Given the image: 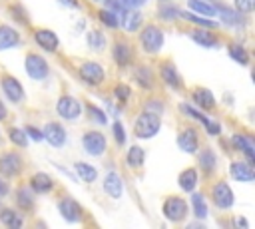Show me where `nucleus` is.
<instances>
[{"mask_svg":"<svg viewBox=\"0 0 255 229\" xmlns=\"http://www.w3.org/2000/svg\"><path fill=\"white\" fill-rule=\"evenodd\" d=\"M133 131L139 139H149L159 131V115L153 112H143L133 125Z\"/></svg>","mask_w":255,"mask_h":229,"instance_id":"1","label":"nucleus"},{"mask_svg":"<svg viewBox=\"0 0 255 229\" xmlns=\"http://www.w3.org/2000/svg\"><path fill=\"white\" fill-rule=\"evenodd\" d=\"M139 42H141V46H143V50H147V52H159V48L163 46V32L159 30V28H155V26H147V28H143V32H141V36H139Z\"/></svg>","mask_w":255,"mask_h":229,"instance_id":"2","label":"nucleus"},{"mask_svg":"<svg viewBox=\"0 0 255 229\" xmlns=\"http://www.w3.org/2000/svg\"><path fill=\"white\" fill-rule=\"evenodd\" d=\"M163 215L169 221H181L187 215V203L181 197H167L163 201Z\"/></svg>","mask_w":255,"mask_h":229,"instance_id":"3","label":"nucleus"},{"mask_svg":"<svg viewBox=\"0 0 255 229\" xmlns=\"http://www.w3.org/2000/svg\"><path fill=\"white\" fill-rule=\"evenodd\" d=\"M58 114L64 117V119H76L80 114H82V104L72 98V96H62L58 100V106H56Z\"/></svg>","mask_w":255,"mask_h":229,"instance_id":"4","label":"nucleus"},{"mask_svg":"<svg viewBox=\"0 0 255 229\" xmlns=\"http://www.w3.org/2000/svg\"><path fill=\"white\" fill-rule=\"evenodd\" d=\"M26 72L32 80H44L48 76V64L44 58L36 56V54H30L26 58Z\"/></svg>","mask_w":255,"mask_h":229,"instance_id":"5","label":"nucleus"},{"mask_svg":"<svg viewBox=\"0 0 255 229\" xmlns=\"http://www.w3.org/2000/svg\"><path fill=\"white\" fill-rule=\"evenodd\" d=\"M211 197H213V203L219 207V209H229L233 205V191L227 183H217L211 191Z\"/></svg>","mask_w":255,"mask_h":229,"instance_id":"6","label":"nucleus"},{"mask_svg":"<svg viewBox=\"0 0 255 229\" xmlns=\"http://www.w3.org/2000/svg\"><path fill=\"white\" fill-rule=\"evenodd\" d=\"M80 76H82V80H86L88 84L98 86V84L104 82V68H102L100 64H96V62H86V64H82V68H80Z\"/></svg>","mask_w":255,"mask_h":229,"instance_id":"7","label":"nucleus"},{"mask_svg":"<svg viewBox=\"0 0 255 229\" xmlns=\"http://www.w3.org/2000/svg\"><path fill=\"white\" fill-rule=\"evenodd\" d=\"M84 147L90 155H102L106 151V137L100 131H88L84 135Z\"/></svg>","mask_w":255,"mask_h":229,"instance_id":"8","label":"nucleus"},{"mask_svg":"<svg viewBox=\"0 0 255 229\" xmlns=\"http://www.w3.org/2000/svg\"><path fill=\"white\" fill-rule=\"evenodd\" d=\"M2 90H4V94L8 96V100L14 102V104L22 102V98H24L22 84H20L16 78H12V76H4V78H2Z\"/></svg>","mask_w":255,"mask_h":229,"instance_id":"9","label":"nucleus"},{"mask_svg":"<svg viewBox=\"0 0 255 229\" xmlns=\"http://www.w3.org/2000/svg\"><path fill=\"white\" fill-rule=\"evenodd\" d=\"M34 40L46 52H56V48H58V36L52 30H46V28L44 30H36L34 32Z\"/></svg>","mask_w":255,"mask_h":229,"instance_id":"10","label":"nucleus"},{"mask_svg":"<svg viewBox=\"0 0 255 229\" xmlns=\"http://www.w3.org/2000/svg\"><path fill=\"white\" fill-rule=\"evenodd\" d=\"M60 213H62V217L66 219V221H70V223H76V221H80V217H82V207L74 201V199H70V197H66V199H62L60 201Z\"/></svg>","mask_w":255,"mask_h":229,"instance_id":"11","label":"nucleus"},{"mask_svg":"<svg viewBox=\"0 0 255 229\" xmlns=\"http://www.w3.org/2000/svg\"><path fill=\"white\" fill-rule=\"evenodd\" d=\"M42 137H46V139H48V143H52V145L60 147V145L66 141V131H64V127H62L60 123L50 121V123L44 127V135H42Z\"/></svg>","mask_w":255,"mask_h":229,"instance_id":"12","label":"nucleus"},{"mask_svg":"<svg viewBox=\"0 0 255 229\" xmlns=\"http://www.w3.org/2000/svg\"><path fill=\"white\" fill-rule=\"evenodd\" d=\"M104 189L110 197L114 199H120L122 197V189H124V183H122V177L116 173V171H110L104 179Z\"/></svg>","mask_w":255,"mask_h":229,"instance_id":"13","label":"nucleus"},{"mask_svg":"<svg viewBox=\"0 0 255 229\" xmlns=\"http://www.w3.org/2000/svg\"><path fill=\"white\" fill-rule=\"evenodd\" d=\"M20 165H22V159L16 153H4L0 157V173H4V175L18 173L20 171Z\"/></svg>","mask_w":255,"mask_h":229,"instance_id":"14","label":"nucleus"},{"mask_svg":"<svg viewBox=\"0 0 255 229\" xmlns=\"http://www.w3.org/2000/svg\"><path fill=\"white\" fill-rule=\"evenodd\" d=\"M177 143H179V147L183 149V151H187V153H193L195 149H197V133H195V129H191V127H187V129H183L181 133H179V137H177Z\"/></svg>","mask_w":255,"mask_h":229,"instance_id":"15","label":"nucleus"},{"mask_svg":"<svg viewBox=\"0 0 255 229\" xmlns=\"http://www.w3.org/2000/svg\"><path fill=\"white\" fill-rule=\"evenodd\" d=\"M231 175L237 179V181H245V183H249V181H253V177H255V173H253V167L249 165V163H243V161H235V163H231Z\"/></svg>","mask_w":255,"mask_h":229,"instance_id":"16","label":"nucleus"},{"mask_svg":"<svg viewBox=\"0 0 255 229\" xmlns=\"http://www.w3.org/2000/svg\"><path fill=\"white\" fill-rule=\"evenodd\" d=\"M193 102H195L199 108H203V110H211V108L215 106L213 94H211L209 90H205V88H197V90L193 92Z\"/></svg>","mask_w":255,"mask_h":229,"instance_id":"17","label":"nucleus"},{"mask_svg":"<svg viewBox=\"0 0 255 229\" xmlns=\"http://www.w3.org/2000/svg\"><path fill=\"white\" fill-rule=\"evenodd\" d=\"M179 187L183 189V191H193L195 189V185H197V171L193 169V167H189V169H183L181 173H179Z\"/></svg>","mask_w":255,"mask_h":229,"instance_id":"18","label":"nucleus"},{"mask_svg":"<svg viewBox=\"0 0 255 229\" xmlns=\"http://www.w3.org/2000/svg\"><path fill=\"white\" fill-rule=\"evenodd\" d=\"M18 32L12 30L10 26H0V50H6V48H12L18 44Z\"/></svg>","mask_w":255,"mask_h":229,"instance_id":"19","label":"nucleus"},{"mask_svg":"<svg viewBox=\"0 0 255 229\" xmlns=\"http://www.w3.org/2000/svg\"><path fill=\"white\" fill-rule=\"evenodd\" d=\"M30 183H32V189H34V191H38V193L50 191V189H52V185H54V181H52V177H50L48 173H36V175H32Z\"/></svg>","mask_w":255,"mask_h":229,"instance_id":"20","label":"nucleus"},{"mask_svg":"<svg viewBox=\"0 0 255 229\" xmlns=\"http://www.w3.org/2000/svg\"><path fill=\"white\" fill-rule=\"evenodd\" d=\"M141 22H143V16H141L135 8H129V10L124 14V28H126L128 32L137 30V28L141 26Z\"/></svg>","mask_w":255,"mask_h":229,"instance_id":"21","label":"nucleus"},{"mask_svg":"<svg viewBox=\"0 0 255 229\" xmlns=\"http://www.w3.org/2000/svg\"><path fill=\"white\" fill-rule=\"evenodd\" d=\"M114 58H116V62L120 66H128V62L131 60V48L128 44H124V42H118L114 46Z\"/></svg>","mask_w":255,"mask_h":229,"instance_id":"22","label":"nucleus"},{"mask_svg":"<svg viewBox=\"0 0 255 229\" xmlns=\"http://www.w3.org/2000/svg\"><path fill=\"white\" fill-rule=\"evenodd\" d=\"M187 6H189V10H193V12L201 14V16H213V14H217V8L211 6L205 0H189Z\"/></svg>","mask_w":255,"mask_h":229,"instance_id":"23","label":"nucleus"},{"mask_svg":"<svg viewBox=\"0 0 255 229\" xmlns=\"http://www.w3.org/2000/svg\"><path fill=\"white\" fill-rule=\"evenodd\" d=\"M233 143L249 157V161L255 159V145H253V141H251L249 137H245V135H235V137H233Z\"/></svg>","mask_w":255,"mask_h":229,"instance_id":"24","label":"nucleus"},{"mask_svg":"<svg viewBox=\"0 0 255 229\" xmlns=\"http://www.w3.org/2000/svg\"><path fill=\"white\" fill-rule=\"evenodd\" d=\"M76 173L80 175V179L82 181H86V183H92L94 179H96V175H98V171H96V167H92L90 163H84V161H78L76 165Z\"/></svg>","mask_w":255,"mask_h":229,"instance_id":"25","label":"nucleus"},{"mask_svg":"<svg viewBox=\"0 0 255 229\" xmlns=\"http://www.w3.org/2000/svg\"><path fill=\"white\" fill-rule=\"evenodd\" d=\"M197 44H201V46H215L217 42H215V36L213 34H209L207 32V28H199V30H191V34H189Z\"/></svg>","mask_w":255,"mask_h":229,"instance_id":"26","label":"nucleus"},{"mask_svg":"<svg viewBox=\"0 0 255 229\" xmlns=\"http://www.w3.org/2000/svg\"><path fill=\"white\" fill-rule=\"evenodd\" d=\"M143 159H145V151H143L139 145L129 147V151H128V165H129V167H133V169L141 167V165H143Z\"/></svg>","mask_w":255,"mask_h":229,"instance_id":"27","label":"nucleus"},{"mask_svg":"<svg viewBox=\"0 0 255 229\" xmlns=\"http://www.w3.org/2000/svg\"><path fill=\"white\" fill-rule=\"evenodd\" d=\"M161 78H163L171 88H181V80H179V76H177V72H175L173 66L163 64V66H161Z\"/></svg>","mask_w":255,"mask_h":229,"instance_id":"28","label":"nucleus"},{"mask_svg":"<svg viewBox=\"0 0 255 229\" xmlns=\"http://www.w3.org/2000/svg\"><path fill=\"white\" fill-rule=\"evenodd\" d=\"M217 14L221 16V20H223L225 24H231V26H237V24H241V22H243V18H241L239 10L235 12V10H231V8H219V10H217Z\"/></svg>","mask_w":255,"mask_h":229,"instance_id":"29","label":"nucleus"},{"mask_svg":"<svg viewBox=\"0 0 255 229\" xmlns=\"http://www.w3.org/2000/svg\"><path fill=\"white\" fill-rule=\"evenodd\" d=\"M191 205H193V213L199 219H205L207 217V205H205V199H203L201 193H193L191 195Z\"/></svg>","mask_w":255,"mask_h":229,"instance_id":"30","label":"nucleus"},{"mask_svg":"<svg viewBox=\"0 0 255 229\" xmlns=\"http://www.w3.org/2000/svg\"><path fill=\"white\" fill-rule=\"evenodd\" d=\"M0 221H2L4 225L12 227V229H16V227H20V225H22V217H20L16 211H10V209L2 211V215H0Z\"/></svg>","mask_w":255,"mask_h":229,"instance_id":"31","label":"nucleus"},{"mask_svg":"<svg viewBox=\"0 0 255 229\" xmlns=\"http://www.w3.org/2000/svg\"><path fill=\"white\" fill-rule=\"evenodd\" d=\"M199 165L205 169V171H213L215 167V155L211 149H205L201 155H199Z\"/></svg>","mask_w":255,"mask_h":229,"instance_id":"32","label":"nucleus"},{"mask_svg":"<svg viewBox=\"0 0 255 229\" xmlns=\"http://www.w3.org/2000/svg\"><path fill=\"white\" fill-rule=\"evenodd\" d=\"M137 82L141 84V88H151V72L149 68H137Z\"/></svg>","mask_w":255,"mask_h":229,"instance_id":"33","label":"nucleus"},{"mask_svg":"<svg viewBox=\"0 0 255 229\" xmlns=\"http://www.w3.org/2000/svg\"><path fill=\"white\" fill-rule=\"evenodd\" d=\"M10 141L16 143L18 147H26V133L22 129H18V127H12L10 129Z\"/></svg>","mask_w":255,"mask_h":229,"instance_id":"34","label":"nucleus"},{"mask_svg":"<svg viewBox=\"0 0 255 229\" xmlns=\"http://www.w3.org/2000/svg\"><path fill=\"white\" fill-rule=\"evenodd\" d=\"M100 20L104 22V26H108V28H116L118 26V18H116V14H112L110 10H100Z\"/></svg>","mask_w":255,"mask_h":229,"instance_id":"35","label":"nucleus"},{"mask_svg":"<svg viewBox=\"0 0 255 229\" xmlns=\"http://www.w3.org/2000/svg\"><path fill=\"white\" fill-rule=\"evenodd\" d=\"M179 16L187 18L189 22H193V24H197V26H201V28H215V26H217L215 22H211V20H203V18H197V16H191L189 12H183V14H179Z\"/></svg>","mask_w":255,"mask_h":229,"instance_id":"36","label":"nucleus"},{"mask_svg":"<svg viewBox=\"0 0 255 229\" xmlns=\"http://www.w3.org/2000/svg\"><path fill=\"white\" fill-rule=\"evenodd\" d=\"M88 44H90L92 48H96V50H102L104 44H106L104 34H102V32H90V36H88Z\"/></svg>","mask_w":255,"mask_h":229,"instance_id":"37","label":"nucleus"},{"mask_svg":"<svg viewBox=\"0 0 255 229\" xmlns=\"http://www.w3.org/2000/svg\"><path fill=\"white\" fill-rule=\"evenodd\" d=\"M229 54H231V58L237 60L239 64H247V60H249L247 52H245L241 46H231V48H229Z\"/></svg>","mask_w":255,"mask_h":229,"instance_id":"38","label":"nucleus"},{"mask_svg":"<svg viewBox=\"0 0 255 229\" xmlns=\"http://www.w3.org/2000/svg\"><path fill=\"white\" fill-rule=\"evenodd\" d=\"M18 203H20L24 209H28V207L32 205V195H30V189H20V191H18Z\"/></svg>","mask_w":255,"mask_h":229,"instance_id":"39","label":"nucleus"},{"mask_svg":"<svg viewBox=\"0 0 255 229\" xmlns=\"http://www.w3.org/2000/svg\"><path fill=\"white\" fill-rule=\"evenodd\" d=\"M181 12H177L173 6H163L161 10H159V16L161 18H167V20H171V18H177Z\"/></svg>","mask_w":255,"mask_h":229,"instance_id":"40","label":"nucleus"},{"mask_svg":"<svg viewBox=\"0 0 255 229\" xmlns=\"http://www.w3.org/2000/svg\"><path fill=\"white\" fill-rule=\"evenodd\" d=\"M235 6L239 12H251L255 6V0H235Z\"/></svg>","mask_w":255,"mask_h":229,"instance_id":"41","label":"nucleus"},{"mask_svg":"<svg viewBox=\"0 0 255 229\" xmlns=\"http://www.w3.org/2000/svg\"><path fill=\"white\" fill-rule=\"evenodd\" d=\"M114 94H116V96H118L122 102H126V100L129 98V88H128V86H124V84H120V86H116Z\"/></svg>","mask_w":255,"mask_h":229,"instance_id":"42","label":"nucleus"},{"mask_svg":"<svg viewBox=\"0 0 255 229\" xmlns=\"http://www.w3.org/2000/svg\"><path fill=\"white\" fill-rule=\"evenodd\" d=\"M114 135H116L118 143H124V141H126V133H124V127H122V123H120V121H116V123H114Z\"/></svg>","mask_w":255,"mask_h":229,"instance_id":"43","label":"nucleus"},{"mask_svg":"<svg viewBox=\"0 0 255 229\" xmlns=\"http://www.w3.org/2000/svg\"><path fill=\"white\" fill-rule=\"evenodd\" d=\"M90 114H92V119H98L100 123H106V115H104L102 110H98L96 106H90Z\"/></svg>","mask_w":255,"mask_h":229,"instance_id":"44","label":"nucleus"},{"mask_svg":"<svg viewBox=\"0 0 255 229\" xmlns=\"http://www.w3.org/2000/svg\"><path fill=\"white\" fill-rule=\"evenodd\" d=\"M181 110H183L185 114H189V115H193V117H197V119H201V121H205V115H203V114H199L197 110H193L191 106H181Z\"/></svg>","mask_w":255,"mask_h":229,"instance_id":"45","label":"nucleus"},{"mask_svg":"<svg viewBox=\"0 0 255 229\" xmlns=\"http://www.w3.org/2000/svg\"><path fill=\"white\" fill-rule=\"evenodd\" d=\"M203 125L207 127V131H209V133H213V135H217V133H219V123H213L211 119H207V117H205Z\"/></svg>","mask_w":255,"mask_h":229,"instance_id":"46","label":"nucleus"},{"mask_svg":"<svg viewBox=\"0 0 255 229\" xmlns=\"http://www.w3.org/2000/svg\"><path fill=\"white\" fill-rule=\"evenodd\" d=\"M122 2H124V6H128V8H139V6H143L145 0H122Z\"/></svg>","mask_w":255,"mask_h":229,"instance_id":"47","label":"nucleus"},{"mask_svg":"<svg viewBox=\"0 0 255 229\" xmlns=\"http://www.w3.org/2000/svg\"><path fill=\"white\" fill-rule=\"evenodd\" d=\"M26 133H28L30 137H34V139H42V133H40L36 127H28V129H26Z\"/></svg>","mask_w":255,"mask_h":229,"instance_id":"48","label":"nucleus"},{"mask_svg":"<svg viewBox=\"0 0 255 229\" xmlns=\"http://www.w3.org/2000/svg\"><path fill=\"white\" fill-rule=\"evenodd\" d=\"M106 4H108L110 8H114V10H120V8L124 6V2H122V0H106Z\"/></svg>","mask_w":255,"mask_h":229,"instance_id":"49","label":"nucleus"},{"mask_svg":"<svg viewBox=\"0 0 255 229\" xmlns=\"http://www.w3.org/2000/svg\"><path fill=\"white\" fill-rule=\"evenodd\" d=\"M2 119H6V108H4V104L0 102V121Z\"/></svg>","mask_w":255,"mask_h":229,"instance_id":"50","label":"nucleus"},{"mask_svg":"<svg viewBox=\"0 0 255 229\" xmlns=\"http://www.w3.org/2000/svg\"><path fill=\"white\" fill-rule=\"evenodd\" d=\"M6 191H8V185H6L4 181H0V197H2V195H6Z\"/></svg>","mask_w":255,"mask_h":229,"instance_id":"51","label":"nucleus"},{"mask_svg":"<svg viewBox=\"0 0 255 229\" xmlns=\"http://www.w3.org/2000/svg\"><path fill=\"white\" fill-rule=\"evenodd\" d=\"M60 2H66V4H70V8H78V2H76V0H60Z\"/></svg>","mask_w":255,"mask_h":229,"instance_id":"52","label":"nucleus"}]
</instances>
